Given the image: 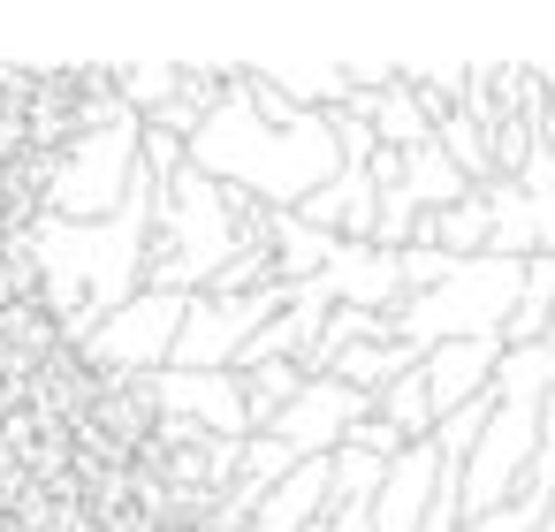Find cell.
<instances>
[{
  "label": "cell",
  "mask_w": 555,
  "mask_h": 532,
  "mask_svg": "<svg viewBox=\"0 0 555 532\" xmlns=\"http://www.w3.org/2000/svg\"><path fill=\"white\" fill-rule=\"evenodd\" d=\"M160 426H191L206 441H251V411H244V373H153L145 380Z\"/></svg>",
  "instance_id": "6"
},
{
  "label": "cell",
  "mask_w": 555,
  "mask_h": 532,
  "mask_svg": "<svg viewBox=\"0 0 555 532\" xmlns=\"http://www.w3.org/2000/svg\"><path fill=\"white\" fill-rule=\"evenodd\" d=\"M411 365H418V350L388 335V342H358V350H343V358H335L327 373H335V380H350L358 395H380V388H396V380H403Z\"/></svg>",
  "instance_id": "16"
},
{
  "label": "cell",
  "mask_w": 555,
  "mask_h": 532,
  "mask_svg": "<svg viewBox=\"0 0 555 532\" xmlns=\"http://www.w3.org/2000/svg\"><path fill=\"white\" fill-rule=\"evenodd\" d=\"M327 502H335V456H305V464L251 509L244 532H312V524H327Z\"/></svg>",
  "instance_id": "11"
},
{
  "label": "cell",
  "mask_w": 555,
  "mask_h": 532,
  "mask_svg": "<svg viewBox=\"0 0 555 532\" xmlns=\"http://www.w3.org/2000/svg\"><path fill=\"white\" fill-rule=\"evenodd\" d=\"M191 168L236 198H251L259 213H297L320 183L343 176V145H335V115H289L267 122L244 92V69L229 77V92L206 107V122L191 130Z\"/></svg>",
  "instance_id": "1"
},
{
  "label": "cell",
  "mask_w": 555,
  "mask_h": 532,
  "mask_svg": "<svg viewBox=\"0 0 555 532\" xmlns=\"http://www.w3.org/2000/svg\"><path fill=\"white\" fill-rule=\"evenodd\" d=\"M540 509H547V494H517V502H502V509H487V517H464V532H532L540 524Z\"/></svg>",
  "instance_id": "20"
},
{
  "label": "cell",
  "mask_w": 555,
  "mask_h": 532,
  "mask_svg": "<svg viewBox=\"0 0 555 532\" xmlns=\"http://www.w3.org/2000/svg\"><path fill=\"white\" fill-rule=\"evenodd\" d=\"M532 221H540V251L555 259V198H532Z\"/></svg>",
  "instance_id": "23"
},
{
  "label": "cell",
  "mask_w": 555,
  "mask_h": 532,
  "mask_svg": "<svg viewBox=\"0 0 555 532\" xmlns=\"http://www.w3.org/2000/svg\"><path fill=\"white\" fill-rule=\"evenodd\" d=\"M145 122L122 107L107 130H77V145L47 176V221H107L145 191Z\"/></svg>",
  "instance_id": "4"
},
{
  "label": "cell",
  "mask_w": 555,
  "mask_h": 532,
  "mask_svg": "<svg viewBox=\"0 0 555 532\" xmlns=\"http://www.w3.org/2000/svg\"><path fill=\"white\" fill-rule=\"evenodd\" d=\"M396 191H403V198H411L418 213H449V206H464V198H472L479 183H472V176H464V168H456V160L441 153V138H434V145L403 153V183H396Z\"/></svg>",
  "instance_id": "13"
},
{
  "label": "cell",
  "mask_w": 555,
  "mask_h": 532,
  "mask_svg": "<svg viewBox=\"0 0 555 532\" xmlns=\"http://www.w3.org/2000/svg\"><path fill=\"white\" fill-rule=\"evenodd\" d=\"M373 411H380V418H388L403 441H434V426H441V418H434V395H426V373H418V365H411L396 388H380V395H373Z\"/></svg>",
  "instance_id": "18"
},
{
  "label": "cell",
  "mask_w": 555,
  "mask_h": 532,
  "mask_svg": "<svg viewBox=\"0 0 555 532\" xmlns=\"http://www.w3.org/2000/svg\"><path fill=\"white\" fill-rule=\"evenodd\" d=\"M343 449H365V456H380V464H396V456H403L411 441H403V433H396V426H388V418L373 411V418H358V426H350V441H343Z\"/></svg>",
  "instance_id": "21"
},
{
  "label": "cell",
  "mask_w": 555,
  "mask_h": 532,
  "mask_svg": "<svg viewBox=\"0 0 555 532\" xmlns=\"http://www.w3.org/2000/svg\"><path fill=\"white\" fill-rule=\"evenodd\" d=\"M418 244H434V251H449V259H479V251L494 244V213H487V198L472 191L464 206H449V213H426Z\"/></svg>",
  "instance_id": "15"
},
{
  "label": "cell",
  "mask_w": 555,
  "mask_h": 532,
  "mask_svg": "<svg viewBox=\"0 0 555 532\" xmlns=\"http://www.w3.org/2000/svg\"><path fill=\"white\" fill-rule=\"evenodd\" d=\"M327 304H350V312H396L403 304V259L380 251V244H343L335 267L320 274Z\"/></svg>",
  "instance_id": "8"
},
{
  "label": "cell",
  "mask_w": 555,
  "mask_h": 532,
  "mask_svg": "<svg viewBox=\"0 0 555 532\" xmlns=\"http://www.w3.org/2000/svg\"><path fill=\"white\" fill-rule=\"evenodd\" d=\"M434 138H441V153H449V160H456V168H464L479 191L494 183V145H487V122H472V115H449Z\"/></svg>",
  "instance_id": "19"
},
{
  "label": "cell",
  "mask_w": 555,
  "mask_h": 532,
  "mask_svg": "<svg viewBox=\"0 0 555 532\" xmlns=\"http://www.w3.org/2000/svg\"><path fill=\"white\" fill-rule=\"evenodd\" d=\"M517 297H525V259H494V251L456 259L441 289L396 304V342H411L418 358L441 342H502Z\"/></svg>",
  "instance_id": "3"
},
{
  "label": "cell",
  "mask_w": 555,
  "mask_h": 532,
  "mask_svg": "<svg viewBox=\"0 0 555 532\" xmlns=\"http://www.w3.org/2000/svg\"><path fill=\"white\" fill-rule=\"evenodd\" d=\"M479 198H487V213H494V244H487V251H494V259H540V221H532V198H525L509 176H494Z\"/></svg>",
  "instance_id": "14"
},
{
  "label": "cell",
  "mask_w": 555,
  "mask_h": 532,
  "mask_svg": "<svg viewBox=\"0 0 555 532\" xmlns=\"http://www.w3.org/2000/svg\"><path fill=\"white\" fill-rule=\"evenodd\" d=\"M525 297L555 312V259H547V251H540V259H525Z\"/></svg>",
  "instance_id": "22"
},
{
  "label": "cell",
  "mask_w": 555,
  "mask_h": 532,
  "mask_svg": "<svg viewBox=\"0 0 555 532\" xmlns=\"http://www.w3.org/2000/svg\"><path fill=\"white\" fill-rule=\"evenodd\" d=\"M251 244H267V213L221 183H206L198 168L168 176L153 191V244H145V289L168 297H206Z\"/></svg>",
  "instance_id": "2"
},
{
  "label": "cell",
  "mask_w": 555,
  "mask_h": 532,
  "mask_svg": "<svg viewBox=\"0 0 555 532\" xmlns=\"http://www.w3.org/2000/svg\"><path fill=\"white\" fill-rule=\"evenodd\" d=\"M494 365H502V342H441V350H426V358H418V373H426L434 418H449V411L479 403V395L494 388Z\"/></svg>",
  "instance_id": "10"
},
{
  "label": "cell",
  "mask_w": 555,
  "mask_h": 532,
  "mask_svg": "<svg viewBox=\"0 0 555 532\" xmlns=\"http://www.w3.org/2000/svg\"><path fill=\"white\" fill-rule=\"evenodd\" d=\"M358 418H373V395H358L350 380H335V373H312L305 388H297V403L267 426L274 441H289L297 456H335L343 441H350V426Z\"/></svg>",
  "instance_id": "7"
},
{
  "label": "cell",
  "mask_w": 555,
  "mask_h": 532,
  "mask_svg": "<svg viewBox=\"0 0 555 532\" xmlns=\"http://www.w3.org/2000/svg\"><path fill=\"white\" fill-rule=\"evenodd\" d=\"M183 312L191 297H168V289H138L130 304H115L92 335H85V358L122 373V380H153L176 365V335H183Z\"/></svg>",
  "instance_id": "5"
},
{
  "label": "cell",
  "mask_w": 555,
  "mask_h": 532,
  "mask_svg": "<svg viewBox=\"0 0 555 532\" xmlns=\"http://www.w3.org/2000/svg\"><path fill=\"white\" fill-rule=\"evenodd\" d=\"M434 486H441V449H434V441H411V449L388 464L380 494H373V532H426Z\"/></svg>",
  "instance_id": "9"
},
{
  "label": "cell",
  "mask_w": 555,
  "mask_h": 532,
  "mask_svg": "<svg viewBox=\"0 0 555 532\" xmlns=\"http://www.w3.org/2000/svg\"><path fill=\"white\" fill-rule=\"evenodd\" d=\"M305 380H312V373H305V365H289V358H282V365H251V373H244V411H251V433H267V426L297 403V388H305Z\"/></svg>",
  "instance_id": "17"
},
{
  "label": "cell",
  "mask_w": 555,
  "mask_h": 532,
  "mask_svg": "<svg viewBox=\"0 0 555 532\" xmlns=\"http://www.w3.org/2000/svg\"><path fill=\"white\" fill-rule=\"evenodd\" d=\"M267 251H274L282 289H297V282H320V274L335 267L343 236H327V229H312V221H297V213H267Z\"/></svg>",
  "instance_id": "12"
}]
</instances>
